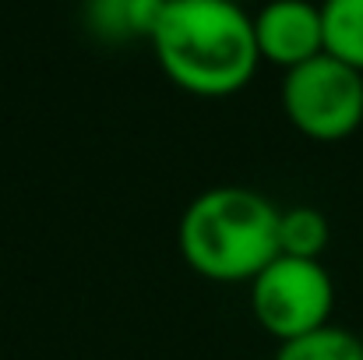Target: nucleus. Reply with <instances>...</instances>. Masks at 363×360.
<instances>
[{"instance_id": "obj_1", "label": "nucleus", "mask_w": 363, "mask_h": 360, "mask_svg": "<svg viewBox=\"0 0 363 360\" xmlns=\"http://www.w3.org/2000/svg\"><path fill=\"white\" fill-rule=\"evenodd\" d=\"M152 53L177 89L205 99L247 89L261 64L254 14L237 0H166Z\"/></svg>"}, {"instance_id": "obj_2", "label": "nucleus", "mask_w": 363, "mask_h": 360, "mask_svg": "<svg viewBox=\"0 0 363 360\" xmlns=\"http://www.w3.org/2000/svg\"><path fill=\"white\" fill-rule=\"evenodd\" d=\"M279 216L282 209L254 187H208L180 216V254L201 279L250 283L279 258Z\"/></svg>"}, {"instance_id": "obj_3", "label": "nucleus", "mask_w": 363, "mask_h": 360, "mask_svg": "<svg viewBox=\"0 0 363 360\" xmlns=\"http://www.w3.org/2000/svg\"><path fill=\"white\" fill-rule=\"evenodd\" d=\"M282 114L311 141H346L363 124V71L332 53H318L314 60L286 71Z\"/></svg>"}, {"instance_id": "obj_4", "label": "nucleus", "mask_w": 363, "mask_h": 360, "mask_svg": "<svg viewBox=\"0 0 363 360\" xmlns=\"http://www.w3.org/2000/svg\"><path fill=\"white\" fill-rule=\"evenodd\" d=\"M332 307L335 283L321 261L279 254L250 279V311L257 325L279 343L332 325Z\"/></svg>"}, {"instance_id": "obj_5", "label": "nucleus", "mask_w": 363, "mask_h": 360, "mask_svg": "<svg viewBox=\"0 0 363 360\" xmlns=\"http://www.w3.org/2000/svg\"><path fill=\"white\" fill-rule=\"evenodd\" d=\"M254 39L261 60L293 71L325 53L321 4L311 0H268L254 14Z\"/></svg>"}, {"instance_id": "obj_6", "label": "nucleus", "mask_w": 363, "mask_h": 360, "mask_svg": "<svg viewBox=\"0 0 363 360\" xmlns=\"http://www.w3.org/2000/svg\"><path fill=\"white\" fill-rule=\"evenodd\" d=\"M166 0H85V25L103 43H152Z\"/></svg>"}, {"instance_id": "obj_7", "label": "nucleus", "mask_w": 363, "mask_h": 360, "mask_svg": "<svg viewBox=\"0 0 363 360\" xmlns=\"http://www.w3.org/2000/svg\"><path fill=\"white\" fill-rule=\"evenodd\" d=\"M325 53L363 71V0H321Z\"/></svg>"}, {"instance_id": "obj_8", "label": "nucleus", "mask_w": 363, "mask_h": 360, "mask_svg": "<svg viewBox=\"0 0 363 360\" xmlns=\"http://www.w3.org/2000/svg\"><path fill=\"white\" fill-rule=\"evenodd\" d=\"M328 240H332V227L325 212L314 205H293L279 216V254L321 261Z\"/></svg>"}, {"instance_id": "obj_9", "label": "nucleus", "mask_w": 363, "mask_h": 360, "mask_svg": "<svg viewBox=\"0 0 363 360\" xmlns=\"http://www.w3.org/2000/svg\"><path fill=\"white\" fill-rule=\"evenodd\" d=\"M275 360H363V339L350 329L325 325L300 339L279 343Z\"/></svg>"}]
</instances>
